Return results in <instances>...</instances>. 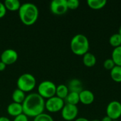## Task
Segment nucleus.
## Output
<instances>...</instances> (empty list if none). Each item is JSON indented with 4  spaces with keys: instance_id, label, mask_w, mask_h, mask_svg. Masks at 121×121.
<instances>
[{
    "instance_id": "obj_1",
    "label": "nucleus",
    "mask_w": 121,
    "mask_h": 121,
    "mask_svg": "<svg viewBox=\"0 0 121 121\" xmlns=\"http://www.w3.org/2000/svg\"><path fill=\"white\" fill-rule=\"evenodd\" d=\"M22 106L23 114L27 117L35 118L44 113L45 101L38 93H31L26 96Z\"/></svg>"
},
{
    "instance_id": "obj_2",
    "label": "nucleus",
    "mask_w": 121,
    "mask_h": 121,
    "mask_svg": "<svg viewBox=\"0 0 121 121\" xmlns=\"http://www.w3.org/2000/svg\"><path fill=\"white\" fill-rule=\"evenodd\" d=\"M18 16L21 21L25 26L33 25L39 16V11L36 5L32 3H24L21 4L18 10Z\"/></svg>"
},
{
    "instance_id": "obj_3",
    "label": "nucleus",
    "mask_w": 121,
    "mask_h": 121,
    "mask_svg": "<svg viewBox=\"0 0 121 121\" xmlns=\"http://www.w3.org/2000/svg\"><path fill=\"white\" fill-rule=\"evenodd\" d=\"M70 48L74 54L83 56L88 52L89 50V41L88 38L81 33L75 35L71 40Z\"/></svg>"
},
{
    "instance_id": "obj_4",
    "label": "nucleus",
    "mask_w": 121,
    "mask_h": 121,
    "mask_svg": "<svg viewBox=\"0 0 121 121\" xmlns=\"http://www.w3.org/2000/svg\"><path fill=\"white\" fill-rule=\"evenodd\" d=\"M17 88L24 93L33 91L36 85V79L35 77L30 73L21 74L17 79Z\"/></svg>"
},
{
    "instance_id": "obj_5",
    "label": "nucleus",
    "mask_w": 121,
    "mask_h": 121,
    "mask_svg": "<svg viewBox=\"0 0 121 121\" xmlns=\"http://www.w3.org/2000/svg\"><path fill=\"white\" fill-rule=\"evenodd\" d=\"M57 86L51 81L42 82L38 86V94L44 99H48L55 96Z\"/></svg>"
},
{
    "instance_id": "obj_6",
    "label": "nucleus",
    "mask_w": 121,
    "mask_h": 121,
    "mask_svg": "<svg viewBox=\"0 0 121 121\" xmlns=\"http://www.w3.org/2000/svg\"><path fill=\"white\" fill-rule=\"evenodd\" d=\"M65 102L63 99L55 96L45 101V109L50 113H57L62 111Z\"/></svg>"
},
{
    "instance_id": "obj_7",
    "label": "nucleus",
    "mask_w": 121,
    "mask_h": 121,
    "mask_svg": "<svg viewBox=\"0 0 121 121\" xmlns=\"http://www.w3.org/2000/svg\"><path fill=\"white\" fill-rule=\"evenodd\" d=\"M79 110L77 106L65 104L61 111L62 118L65 121H72L75 120L78 116Z\"/></svg>"
},
{
    "instance_id": "obj_8",
    "label": "nucleus",
    "mask_w": 121,
    "mask_h": 121,
    "mask_svg": "<svg viewBox=\"0 0 121 121\" xmlns=\"http://www.w3.org/2000/svg\"><path fill=\"white\" fill-rule=\"evenodd\" d=\"M106 116L113 121L118 120L121 116V103L118 101H111L106 107Z\"/></svg>"
},
{
    "instance_id": "obj_9",
    "label": "nucleus",
    "mask_w": 121,
    "mask_h": 121,
    "mask_svg": "<svg viewBox=\"0 0 121 121\" xmlns=\"http://www.w3.org/2000/svg\"><path fill=\"white\" fill-rule=\"evenodd\" d=\"M50 9L51 12L55 15L65 14L68 10L67 0H53L50 3Z\"/></svg>"
},
{
    "instance_id": "obj_10",
    "label": "nucleus",
    "mask_w": 121,
    "mask_h": 121,
    "mask_svg": "<svg viewBox=\"0 0 121 121\" xmlns=\"http://www.w3.org/2000/svg\"><path fill=\"white\" fill-rule=\"evenodd\" d=\"M0 58L1 62H4L6 65H11L17 61L18 55L17 52L13 49H6L2 52Z\"/></svg>"
},
{
    "instance_id": "obj_11",
    "label": "nucleus",
    "mask_w": 121,
    "mask_h": 121,
    "mask_svg": "<svg viewBox=\"0 0 121 121\" xmlns=\"http://www.w3.org/2000/svg\"><path fill=\"white\" fill-rule=\"evenodd\" d=\"M95 99V96L94 93L87 89H83L79 93V101L84 105L91 104Z\"/></svg>"
},
{
    "instance_id": "obj_12",
    "label": "nucleus",
    "mask_w": 121,
    "mask_h": 121,
    "mask_svg": "<svg viewBox=\"0 0 121 121\" xmlns=\"http://www.w3.org/2000/svg\"><path fill=\"white\" fill-rule=\"evenodd\" d=\"M6 111L9 116L15 118L23 114V106L21 104L12 102L7 106Z\"/></svg>"
},
{
    "instance_id": "obj_13",
    "label": "nucleus",
    "mask_w": 121,
    "mask_h": 121,
    "mask_svg": "<svg viewBox=\"0 0 121 121\" xmlns=\"http://www.w3.org/2000/svg\"><path fill=\"white\" fill-rule=\"evenodd\" d=\"M67 87L69 91L77 92L79 94L83 90L82 82L78 79H72V80H70Z\"/></svg>"
},
{
    "instance_id": "obj_14",
    "label": "nucleus",
    "mask_w": 121,
    "mask_h": 121,
    "mask_svg": "<svg viewBox=\"0 0 121 121\" xmlns=\"http://www.w3.org/2000/svg\"><path fill=\"white\" fill-rule=\"evenodd\" d=\"M82 62L84 63V65L87 67H94L96 63V56L88 52L86 54H84L82 57Z\"/></svg>"
},
{
    "instance_id": "obj_15",
    "label": "nucleus",
    "mask_w": 121,
    "mask_h": 121,
    "mask_svg": "<svg viewBox=\"0 0 121 121\" xmlns=\"http://www.w3.org/2000/svg\"><path fill=\"white\" fill-rule=\"evenodd\" d=\"M4 6L6 11H18L21 4L19 1L18 0H6L4 2Z\"/></svg>"
},
{
    "instance_id": "obj_16",
    "label": "nucleus",
    "mask_w": 121,
    "mask_h": 121,
    "mask_svg": "<svg viewBox=\"0 0 121 121\" xmlns=\"http://www.w3.org/2000/svg\"><path fill=\"white\" fill-rule=\"evenodd\" d=\"M11 97H12L13 102H15V103H17V104H22L23 102L24 101V100H25L26 96L25 93H24L23 91H21V90H20V89H18L17 88V89H16L13 91Z\"/></svg>"
},
{
    "instance_id": "obj_17",
    "label": "nucleus",
    "mask_w": 121,
    "mask_h": 121,
    "mask_svg": "<svg viewBox=\"0 0 121 121\" xmlns=\"http://www.w3.org/2000/svg\"><path fill=\"white\" fill-rule=\"evenodd\" d=\"M69 93V91L67 86L65 84H60L57 86L55 96L65 101V99H66Z\"/></svg>"
},
{
    "instance_id": "obj_18",
    "label": "nucleus",
    "mask_w": 121,
    "mask_h": 121,
    "mask_svg": "<svg viewBox=\"0 0 121 121\" xmlns=\"http://www.w3.org/2000/svg\"><path fill=\"white\" fill-rule=\"evenodd\" d=\"M66 104L74 105L77 106L80 101H79V94L77 92H72L69 91L67 96L65 99Z\"/></svg>"
},
{
    "instance_id": "obj_19",
    "label": "nucleus",
    "mask_w": 121,
    "mask_h": 121,
    "mask_svg": "<svg viewBox=\"0 0 121 121\" xmlns=\"http://www.w3.org/2000/svg\"><path fill=\"white\" fill-rule=\"evenodd\" d=\"M86 3L91 9L97 10L104 8L107 4V1L106 0H88Z\"/></svg>"
},
{
    "instance_id": "obj_20",
    "label": "nucleus",
    "mask_w": 121,
    "mask_h": 121,
    "mask_svg": "<svg viewBox=\"0 0 121 121\" xmlns=\"http://www.w3.org/2000/svg\"><path fill=\"white\" fill-rule=\"evenodd\" d=\"M111 59L113 60L116 65L121 67V46L113 49L111 54Z\"/></svg>"
},
{
    "instance_id": "obj_21",
    "label": "nucleus",
    "mask_w": 121,
    "mask_h": 121,
    "mask_svg": "<svg viewBox=\"0 0 121 121\" xmlns=\"http://www.w3.org/2000/svg\"><path fill=\"white\" fill-rule=\"evenodd\" d=\"M111 77L116 82H121V67L116 65L111 70Z\"/></svg>"
},
{
    "instance_id": "obj_22",
    "label": "nucleus",
    "mask_w": 121,
    "mask_h": 121,
    "mask_svg": "<svg viewBox=\"0 0 121 121\" xmlns=\"http://www.w3.org/2000/svg\"><path fill=\"white\" fill-rule=\"evenodd\" d=\"M109 43L114 48L121 46V35L118 33L113 34L109 38Z\"/></svg>"
},
{
    "instance_id": "obj_23",
    "label": "nucleus",
    "mask_w": 121,
    "mask_h": 121,
    "mask_svg": "<svg viewBox=\"0 0 121 121\" xmlns=\"http://www.w3.org/2000/svg\"><path fill=\"white\" fill-rule=\"evenodd\" d=\"M33 121H54L52 117L48 114V113H43L40 115H38V116L35 117Z\"/></svg>"
},
{
    "instance_id": "obj_24",
    "label": "nucleus",
    "mask_w": 121,
    "mask_h": 121,
    "mask_svg": "<svg viewBox=\"0 0 121 121\" xmlns=\"http://www.w3.org/2000/svg\"><path fill=\"white\" fill-rule=\"evenodd\" d=\"M115 66H116V64H115V62H113V60L111 58L106 59L104 62V67L107 70L111 71Z\"/></svg>"
},
{
    "instance_id": "obj_25",
    "label": "nucleus",
    "mask_w": 121,
    "mask_h": 121,
    "mask_svg": "<svg viewBox=\"0 0 121 121\" xmlns=\"http://www.w3.org/2000/svg\"><path fill=\"white\" fill-rule=\"evenodd\" d=\"M68 9H76L79 6V1L78 0H67Z\"/></svg>"
},
{
    "instance_id": "obj_26",
    "label": "nucleus",
    "mask_w": 121,
    "mask_h": 121,
    "mask_svg": "<svg viewBox=\"0 0 121 121\" xmlns=\"http://www.w3.org/2000/svg\"><path fill=\"white\" fill-rule=\"evenodd\" d=\"M6 13V9L4 6V4L2 2H0V18H4Z\"/></svg>"
},
{
    "instance_id": "obj_27",
    "label": "nucleus",
    "mask_w": 121,
    "mask_h": 121,
    "mask_svg": "<svg viewBox=\"0 0 121 121\" xmlns=\"http://www.w3.org/2000/svg\"><path fill=\"white\" fill-rule=\"evenodd\" d=\"M13 121H28V118L25 114L23 113L18 116L15 117Z\"/></svg>"
},
{
    "instance_id": "obj_28",
    "label": "nucleus",
    "mask_w": 121,
    "mask_h": 121,
    "mask_svg": "<svg viewBox=\"0 0 121 121\" xmlns=\"http://www.w3.org/2000/svg\"><path fill=\"white\" fill-rule=\"evenodd\" d=\"M6 65L4 62H2L0 61V72L4 71L6 69Z\"/></svg>"
},
{
    "instance_id": "obj_29",
    "label": "nucleus",
    "mask_w": 121,
    "mask_h": 121,
    "mask_svg": "<svg viewBox=\"0 0 121 121\" xmlns=\"http://www.w3.org/2000/svg\"><path fill=\"white\" fill-rule=\"evenodd\" d=\"M101 121H113V120L111 118H109L108 116H106L103 117V118L101 119Z\"/></svg>"
},
{
    "instance_id": "obj_30",
    "label": "nucleus",
    "mask_w": 121,
    "mask_h": 121,
    "mask_svg": "<svg viewBox=\"0 0 121 121\" xmlns=\"http://www.w3.org/2000/svg\"><path fill=\"white\" fill-rule=\"evenodd\" d=\"M74 121H89L87 118H76Z\"/></svg>"
},
{
    "instance_id": "obj_31",
    "label": "nucleus",
    "mask_w": 121,
    "mask_h": 121,
    "mask_svg": "<svg viewBox=\"0 0 121 121\" xmlns=\"http://www.w3.org/2000/svg\"><path fill=\"white\" fill-rule=\"evenodd\" d=\"M0 121H11L10 119H9L8 118L5 117V116H1L0 117Z\"/></svg>"
},
{
    "instance_id": "obj_32",
    "label": "nucleus",
    "mask_w": 121,
    "mask_h": 121,
    "mask_svg": "<svg viewBox=\"0 0 121 121\" xmlns=\"http://www.w3.org/2000/svg\"><path fill=\"white\" fill-rule=\"evenodd\" d=\"M120 35H121V27H120V29H119V33H118Z\"/></svg>"
},
{
    "instance_id": "obj_33",
    "label": "nucleus",
    "mask_w": 121,
    "mask_h": 121,
    "mask_svg": "<svg viewBox=\"0 0 121 121\" xmlns=\"http://www.w3.org/2000/svg\"><path fill=\"white\" fill-rule=\"evenodd\" d=\"M99 121V120H98V119H94V120H92V121Z\"/></svg>"
},
{
    "instance_id": "obj_34",
    "label": "nucleus",
    "mask_w": 121,
    "mask_h": 121,
    "mask_svg": "<svg viewBox=\"0 0 121 121\" xmlns=\"http://www.w3.org/2000/svg\"><path fill=\"white\" fill-rule=\"evenodd\" d=\"M119 121L118 120H114V121Z\"/></svg>"
}]
</instances>
